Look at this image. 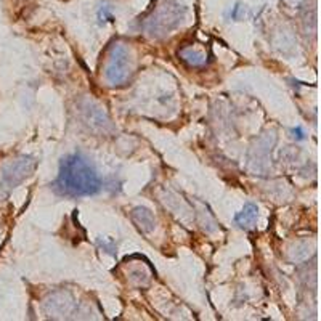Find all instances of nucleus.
Instances as JSON below:
<instances>
[{
    "label": "nucleus",
    "mask_w": 321,
    "mask_h": 321,
    "mask_svg": "<svg viewBox=\"0 0 321 321\" xmlns=\"http://www.w3.org/2000/svg\"><path fill=\"white\" fill-rule=\"evenodd\" d=\"M53 186L63 196H90L101 190V179L90 160L76 153L61 159Z\"/></svg>",
    "instance_id": "nucleus-1"
},
{
    "label": "nucleus",
    "mask_w": 321,
    "mask_h": 321,
    "mask_svg": "<svg viewBox=\"0 0 321 321\" xmlns=\"http://www.w3.org/2000/svg\"><path fill=\"white\" fill-rule=\"evenodd\" d=\"M138 215H146V217L149 219V217H153L151 214H149V210H146V209H143V207H138V209H135V212H134V217H138ZM135 220H138V219H135ZM140 223H146V219H140L138 220ZM154 226V219H149V222H148V228L151 230ZM143 230H145V225H143Z\"/></svg>",
    "instance_id": "nucleus-7"
},
{
    "label": "nucleus",
    "mask_w": 321,
    "mask_h": 321,
    "mask_svg": "<svg viewBox=\"0 0 321 321\" xmlns=\"http://www.w3.org/2000/svg\"><path fill=\"white\" fill-rule=\"evenodd\" d=\"M185 12V5H181L177 0H164V3L153 13L151 18L146 20L145 29L154 37L169 34L174 27L183 21Z\"/></svg>",
    "instance_id": "nucleus-2"
},
{
    "label": "nucleus",
    "mask_w": 321,
    "mask_h": 321,
    "mask_svg": "<svg viewBox=\"0 0 321 321\" xmlns=\"http://www.w3.org/2000/svg\"><path fill=\"white\" fill-rule=\"evenodd\" d=\"M257 212H259V209H257L256 204L247 202L246 206L242 207L241 212L236 214L235 222L240 225V226H249V225H252V223L257 220Z\"/></svg>",
    "instance_id": "nucleus-5"
},
{
    "label": "nucleus",
    "mask_w": 321,
    "mask_h": 321,
    "mask_svg": "<svg viewBox=\"0 0 321 321\" xmlns=\"http://www.w3.org/2000/svg\"><path fill=\"white\" fill-rule=\"evenodd\" d=\"M134 74V58L130 50L122 43H116L108 55L104 77L109 85H122Z\"/></svg>",
    "instance_id": "nucleus-3"
},
{
    "label": "nucleus",
    "mask_w": 321,
    "mask_h": 321,
    "mask_svg": "<svg viewBox=\"0 0 321 321\" xmlns=\"http://www.w3.org/2000/svg\"><path fill=\"white\" fill-rule=\"evenodd\" d=\"M36 169V160L29 156H23L13 160L2 170L0 175V198H5L16 185H20L26 177Z\"/></svg>",
    "instance_id": "nucleus-4"
},
{
    "label": "nucleus",
    "mask_w": 321,
    "mask_h": 321,
    "mask_svg": "<svg viewBox=\"0 0 321 321\" xmlns=\"http://www.w3.org/2000/svg\"><path fill=\"white\" fill-rule=\"evenodd\" d=\"M181 58L188 61L191 66H202L206 63V57H204L202 53H198V52H193V50H183V52H180Z\"/></svg>",
    "instance_id": "nucleus-6"
}]
</instances>
